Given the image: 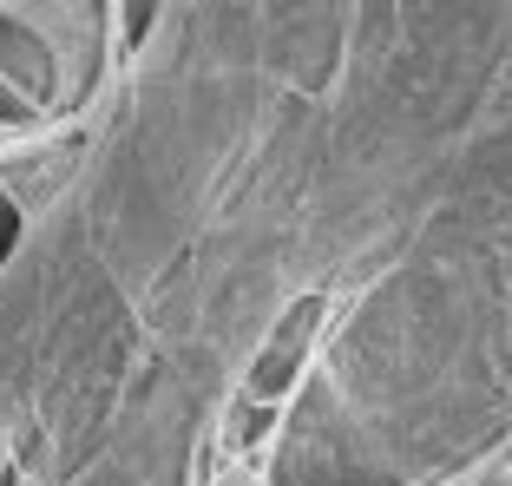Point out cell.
<instances>
[{
    "label": "cell",
    "mask_w": 512,
    "mask_h": 486,
    "mask_svg": "<svg viewBox=\"0 0 512 486\" xmlns=\"http://www.w3.org/2000/svg\"><path fill=\"white\" fill-rule=\"evenodd\" d=\"M316 322H322V296H302V303L283 316L276 342H270L263 355H256V368H250V401H256V408H270V401L283 395V381L296 375V362H302V349H309Z\"/></svg>",
    "instance_id": "obj_1"
}]
</instances>
